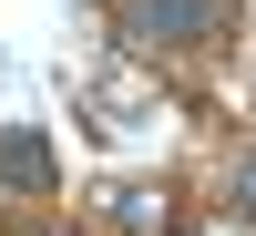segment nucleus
Here are the masks:
<instances>
[{"label": "nucleus", "instance_id": "obj_1", "mask_svg": "<svg viewBox=\"0 0 256 236\" xmlns=\"http://www.w3.org/2000/svg\"><path fill=\"white\" fill-rule=\"evenodd\" d=\"M205 31H216V0H123V41L144 52H184Z\"/></svg>", "mask_w": 256, "mask_h": 236}, {"label": "nucleus", "instance_id": "obj_2", "mask_svg": "<svg viewBox=\"0 0 256 236\" xmlns=\"http://www.w3.org/2000/svg\"><path fill=\"white\" fill-rule=\"evenodd\" d=\"M0 175L41 195V185H52V144H41V134H0Z\"/></svg>", "mask_w": 256, "mask_h": 236}, {"label": "nucleus", "instance_id": "obj_3", "mask_svg": "<svg viewBox=\"0 0 256 236\" xmlns=\"http://www.w3.org/2000/svg\"><path fill=\"white\" fill-rule=\"evenodd\" d=\"M246 205H256V164H246Z\"/></svg>", "mask_w": 256, "mask_h": 236}]
</instances>
